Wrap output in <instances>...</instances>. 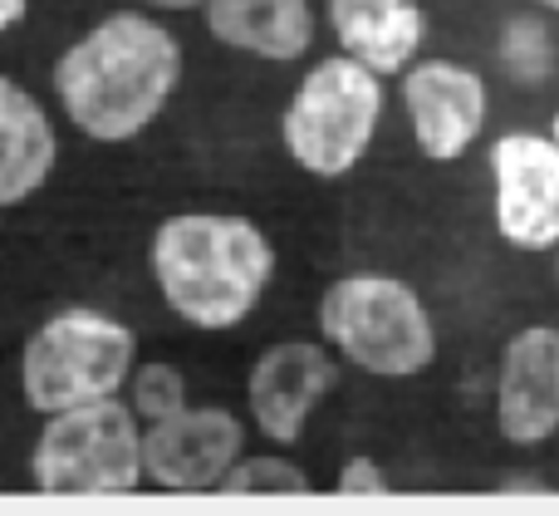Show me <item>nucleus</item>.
Instances as JSON below:
<instances>
[{"label": "nucleus", "instance_id": "14", "mask_svg": "<svg viewBox=\"0 0 559 516\" xmlns=\"http://www.w3.org/2000/svg\"><path fill=\"white\" fill-rule=\"evenodd\" d=\"M329 30L373 74H403L423 45V10L413 0H329Z\"/></svg>", "mask_w": 559, "mask_h": 516}, {"label": "nucleus", "instance_id": "1", "mask_svg": "<svg viewBox=\"0 0 559 516\" xmlns=\"http://www.w3.org/2000/svg\"><path fill=\"white\" fill-rule=\"evenodd\" d=\"M55 98L94 143H128L163 118L182 84V45L143 10H114L55 59Z\"/></svg>", "mask_w": 559, "mask_h": 516}, {"label": "nucleus", "instance_id": "15", "mask_svg": "<svg viewBox=\"0 0 559 516\" xmlns=\"http://www.w3.org/2000/svg\"><path fill=\"white\" fill-rule=\"evenodd\" d=\"M216 492L222 497H305V492H314V482H309V472L299 462L261 453V458H236L222 472Z\"/></svg>", "mask_w": 559, "mask_h": 516}, {"label": "nucleus", "instance_id": "8", "mask_svg": "<svg viewBox=\"0 0 559 516\" xmlns=\"http://www.w3.org/2000/svg\"><path fill=\"white\" fill-rule=\"evenodd\" d=\"M143 482L163 492H216L222 472L241 458L246 423L231 409H192L182 403L167 419L143 429Z\"/></svg>", "mask_w": 559, "mask_h": 516}, {"label": "nucleus", "instance_id": "23", "mask_svg": "<svg viewBox=\"0 0 559 516\" xmlns=\"http://www.w3.org/2000/svg\"><path fill=\"white\" fill-rule=\"evenodd\" d=\"M555 281H559V246H555Z\"/></svg>", "mask_w": 559, "mask_h": 516}, {"label": "nucleus", "instance_id": "2", "mask_svg": "<svg viewBox=\"0 0 559 516\" xmlns=\"http://www.w3.org/2000/svg\"><path fill=\"white\" fill-rule=\"evenodd\" d=\"M275 275V246L251 216L177 212L153 232V281L192 330H236Z\"/></svg>", "mask_w": 559, "mask_h": 516}, {"label": "nucleus", "instance_id": "11", "mask_svg": "<svg viewBox=\"0 0 559 516\" xmlns=\"http://www.w3.org/2000/svg\"><path fill=\"white\" fill-rule=\"evenodd\" d=\"M403 104L423 157L452 163L486 128V79L452 59H423L403 69Z\"/></svg>", "mask_w": 559, "mask_h": 516}, {"label": "nucleus", "instance_id": "20", "mask_svg": "<svg viewBox=\"0 0 559 516\" xmlns=\"http://www.w3.org/2000/svg\"><path fill=\"white\" fill-rule=\"evenodd\" d=\"M501 492H550V488H545V482H501Z\"/></svg>", "mask_w": 559, "mask_h": 516}, {"label": "nucleus", "instance_id": "13", "mask_svg": "<svg viewBox=\"0 0 559 516\" xmlns=\"http://www.w3.org/2000/svg\"><path fill=\"white\" fill-rule=\"evenodd\" d=\"M212 39L226 49L289 64L314 45V10L309 0H206L202 5Z\"/></svg>", "mask_w": 559, "mask_h": 516}, {"label": "nucleus", "instance_id": "12", "mask_svg": "<svg viewBox=\"0 0 559 516\" xmlns=\"http://www.w3.org/2000/svg\"><path fill=\"white\" fill-rule=\"evenodd\" d=\"M59 163L55 118L20 79L0 74V212L25 207Z\"/></svg>", "mask_w": 559, "mask_h": 516}, {"label": "nucleus", "instance_id": "21", "mask_svg": "<svg viewBox=\"0 0 559 516\" xmlns=\"http://www.w3.org/2000/svg\"><path fill=\"white\" fill-rule=\"evenodd\" d=\"M535 5H545V10H555V15H559V0H535Z\"/></svg>", "mask_w": 559, "mask_h": 516}, {"label": "nucleus", "instance_id": "18", "mask_svg": "<svg viewBox=\"0 0 559 516\" xmlns=\"http://www.w3.org/2000/svg\"><path fill=\"white\" fill-rule=\"evenodd\" d=\"M25 10H29V0H0V35L15 30L20 20H25Z\"/></svg>", "mask_w": 559, "mask_h": 516}, {"label": "nucleus", "instance_id": "3", "mask_svg": "<svg viewBox=\"0 0 559 516\" xmlns=\"http://www.w3.org/2000/svg\"><path fill=\"white\" fill-rule=\"evenodd\" d=\"M319 335L338 360L378 379H413L437 360V330L423 295L383 271L338 275L319 295Z\"/></svg>", "mask_w": 559, "mask_h": 516}, {"label": "nucleus", "instance_id": "19", "mask_svg": "<svg viewBox=\"0 0 559 516\" xmlns=\"http://www.w3.org/2000/svg\"><path fill=\"white\" fill-rule=\"evenodd\" d=\"M143 5H153V10H177V15H182V10H202L206 0H143Z\"/></svg>", "mask_w": 559, "mask_h": 516}, {"label": "nucleus", "instance_id": "5", "mask_svg": "<svg viewBox=\"0 0 559 516\" xmlns=\"http://www.w3.org/2000/svg\"><path fill=\"white\" fill-rule=\"evenodd\" d=\"M143 433L123 399L45 413L29 453V482L45 497H128L143 488Z\"/></svg>", "mask_w": 559, "mask_h": 516}, {"label": "nucleus", "instance_id": "7", "mask_svg": "<svg viewBox=\"0 0 559 516\" xmlns=\"http://www.w3.org/2000/svg\"><path fill=\"white\" fill-rule=\"evenodd\" d=\"M491 216L515 251L559 246V143L545 133H501L491 143Z\"/></svg>", "mask_w": 559, "mask_h": 516}, {"label": "nucleus", "instance_id": "9", "mask_svg": "<svg viewBox=\"0 0 559 516\" xmlns=\"http://www.w3.org/2000/svg\"><path fill=\"white\" fill-rule=\"evenodd\" d=\"M338 389V360L329 344L314 340H280L261 350L246 379V403H251L255 429L271 443L289 448L305 438V423L329 394Z\"/></svg>", "mask_w": 559, "mask_h": 516}, {"label": "nucleus", "instance_id": "22", "mask_svg": "<svg viewBox=\"0 0 559 516\" xmlns=\"http://www.w3.org/2000/svg\"><path fill=\"white\" fill-rule=\"evenodd\" d=\"M550 138H555V143H559V114H555V124H550Z\"/></svg>", "mask_w": 559, "mask_h": 516}, {"label": "nucleus", "instance_id": "10", "mask_svg": "<svg viewBox=\"0 0 559 516\" xmlns=\"http://www.w3.org/2000/svg\"><path fill=\"white\" fill-rule=\"evenodd\" d=\"M496 429L515 448H540L559 433V330L525 325L506 340L496 370Z\"/></svg>", "mask_w": 559, "mask_h": 516}, {"label": "nucleus", "instance_id": "16", "mask_svg": "<svg viewBox=\"0 0 559 516\" xmlns=\"http://www.w3.org/2000/svg\"><path fill=\"white\" fill-rule=\"evenodd\" d=\"M123 389H128V409H133V419H143V423L167 419V413H177L187 403L182 370H177V364H167V360L133 364Z\"/></svg>", "mask_w": 559, "mask_h": 516}, {"label": "nucleus", "instance_id": "6", "mask_svg": "<svg viewBox=\"0 0 559 516\" xmlns=\"http://www.w3.org/2000/svg\"><path fill=\"white\" fill-rule=\"evenodd\" d=\"M383 118V74L348 55H329L299 79L280 118V143L309 177H344L368 153Z\"/></svg>", "mask_w": 559, "mask_h": 516}, {"label": "nucleus", "instance_id": "4", "mask_svg": "<svg viewBox=\"0 0 559 516\" xmlns=\"http://www.w3.org/2000/svg\"><path fill=\"white\" fill-rule=\"evenodd\" d=\"M138 364V335L123 320L88 305L49 315L20 350V399L29 413H59L94 399L123 394L128 370Z\"/></svg>", "mask_w": 559, "mask_h": 516}, {"label": "nucleus", "instance_id": "17", "mask_svg": "<svg viewBox=\"0 0 559 516\" xmlns=\"http://www.w3.org/2000/svg\"><path fill=\"white\" fill-rule=\"evenodd\" d=\"M334 492H338V497H383V492H388V478H383V468H378L373 458L354 453V458L338 468Z\"/></svg>", "mask_w": 559, "mask_h": 516}]
</instances>
